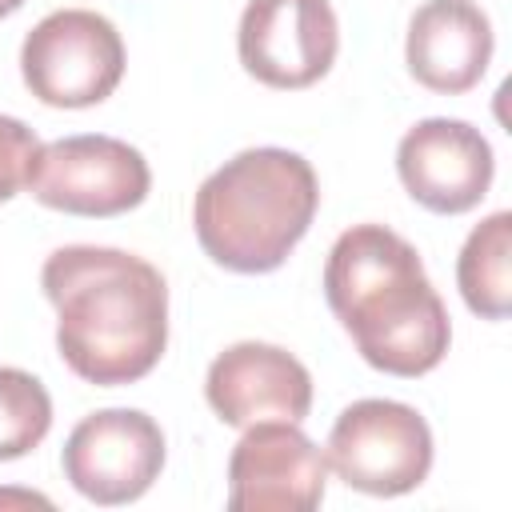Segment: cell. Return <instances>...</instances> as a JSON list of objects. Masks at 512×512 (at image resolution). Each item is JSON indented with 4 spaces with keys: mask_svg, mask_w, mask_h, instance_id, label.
<instances>
[{
    "mask_svg": "<svg viewBox=\"0 0 512 512\" xmlns=\"http://www.w3.org/2000/svg\"><path fill=\"white\" fill-rule=\"evenodd\" d=\"M396 172L420 208L436 216H460L488 196L496 156L484 132L468 120L428 116L400 136Z\"/></svg>",
    "mask_w": 512,
    "mask_h": 512,
    "instance_id": "10",
    "label": "cell"
},
{
    "mask_svg": "<svg viewBox=\"0 0 512 512\" xmlns=\"http://www.w3.org/2000/svg\"><path fill=\"white\" fill-rule=\"evenodd\" d=\"M324 460L356 492L404 496L432 472V428L412 404L368 396L336 416Z\"/></svg>",
    "mask_w": 512,
    "mask_h": 512,
    "instance_id": "5",
    "label": "cell"
},
{
    "mask_svg": "<svg viewBox=\"0 0 512 512\" xmlns=\"http://www.w3.org/2000/svg\"><path fill=\"white\" fill-rule=\"evenodd\" d=\"M204 396L228 428H248L260 420L300 424L312 408V376L288 348L240 340L208 364Z\"/></svg>",
    "mask_w": 512,
    "mask_h": 512,
    "instance_id": "11",
    "label": "cell"
},
{
    "mask_svg": "<svg viewBox=\"0 0 512 512\" xmlns=\"http://www.w3.org/2000/svg\"><path fill=\"white\" fill-rule=\"evenodd\" d=\"M340 24L328 0H248L236 52L248 76L268 88H308L336 64Z\"/></svg>",
    "mask_w": 512,
    "mask_h": 512,
    "instance_id": "8",
    "label": "cell"
},
{
    "mask_svg": "<svg viewBox=\"0 0 512 512\" xmlns=\"http://www.w3.org/2000/svg\"><path fill=\"white\" fill-rule=\"evenodd\" d=\"M324 296L376 372L412 380L448 356V308L420 252L384 224H352L336 236L324 264Z\"/></svg>",
    "mask_w": 512,
    "mask_h": 512,
    "instance_id": "2",
    "label": "cell"
},
{
    "mask_svg": "<svg viewBox=\"0 0 512 512\" xmlns=\"http://www.w3.org/2000/svg\"><path fill=\"white\" fill-rule=\"evenodd\" d=\"M12 504H24V508L40 504V508H52V500H48V496H36V492H16V488H0V508H12Z\"/></svg>",
    "mask_w": 512,
    "mask_h": 512,
    "instance_id": "16",
    "label": "cell"
},
{
    "mask_svg": "<svg viewBox=\"0 0 512 512\" xmlns=\"http://www.w3.org/2000/svg\"><path fill=\"white\" fill-rule=\"evenodd\" d=\"M52 428V396L24 368H0V460L28 456Z\"/></svg>",
    "mask_w": 512,
    "mask_h": 512,
    "instance_id": "14",
    "label": "cell"
},
{
    "mask_svg": "<svg viewBox=\"0 0 512 512\" xmlns=\"http://www.w3.org/2000/svg\"><path fill=\"white\" fill-rule=\"evenodd\" d=\"M492 20L472 0H424L408 20L404 60L416 84L440 96H460L480 84L492 64Z\"/></svg>",
    "mask_w": 512,
    "mask_h": 512,
    "instance_id": "12",
    "label": "cell"
},
{
    "mask_svg": "<svg viewBox=\"0 0 512 512\" xmlns=\"http://www.w3.org/2000/svg\"><path fill=\"white\" fill-rule=\"evenodd\" d=\"M20 4H24V0H0V16H12Z\"/></svg>",
    "mask_w": 512,
    "mask_h": 512,
    "instance_id": "17",
    "label": "cell"
},
{
    "mask_svg": "<svg viewBox=\"0 0 512 512\" xmlns=\"http://www.w3.org/2000/svg\"><path fill=\"white\" fill-rule=\"evenodd\" d=\"M324 484L328 460L292 420L248 424L228 456L232 512H312Z\"/></svg>",
    "mask_w": 512,
    "mask_h": 512,
    "instance_id": "9",
    "label": "cell"
},
{
    "mask_svg": "<svg viewBox=\"0 0 512 512\" xmlns=\"http://www.w3.org/2000/svg\"><path fill=\"white\" fill-rule=\"evenodd\" d=\"M456 284L464 304L480 320H504L512 304V212L484 216L456 260Z\"/></svg>",
    "mask_w": 512,
    "mask_h": 512,
    "instance_id": "13",
    "label": "cell"
},
{
    "mask_svg": "<svg viewBox=\"0 0 512 512\" xmlns=\"http://www.w3.org/2000/svg\"><path fill=\"white\" fill-rule=\"evenodd\" d=\"M44 208L68 216H120L144 204L152 188V168L140 148L116 136L84 132L40 144L28 184Z\"/></svg>",
    "mask_w": 512,
    "mask_h": 512,
    "instance_id": "6",
    "label": "cell"
},
{
    "mask_svg": "<svg viewBox=\"0 0 512 512\" xmlns=\"http://www.w3.org/2000/svg\"><path fill=\"white\" fill-rule=\"evenodd\" d=\"M124 64L128 56L116 24L92 8L48 12L20 44V76L48 108H92L108 100Z\"/></svg>",
    "mask_w": 512,
    "mask_h": 512,
    "instance_id": "4",
    "label": "cell"
},
{
    "mask_svg": "<svg viewBox=\"0 0 512 512\" xmlns=\"http://www.w3.org/2000/svg\"><path fill=\"white\" fill-rule=\"evenodd\" d=\"M60 464L84 500L104 508L132 504L164 468V432L140 408H100L68 432Z\"/></svg>",
    "mask_w": 512,
    "mask_h": 512,
    "instance_id": "7",
    "label": "cell"
},
{
    "mask_svg": "<svg viewBox=\"0 0 512 512\" xmlns=\"http://www.w3.org/2000/svg\"><path fill=\"white\" fill-rule=\"evenodd\" d=\"M56 352L88 384L144 380L168 348V284L156 264L104 244H64L40 268Z\"/></svg>",
    "mask_w": 512,
    "mask_h": 512,
    "instance_id": "1",
    "label": "cell"
},
{
    "mask_svg": "<svg viewBox=\"0 0 512 512\" xmlns=\"http://www.w3.org/2000/svg\"><path fill=\"white\" fill-rule=\"evenodd\" d=\"M36 152H40L36 132L24 120L0 112V204L12 200L28 184V168L36 160Z\"/></svg>",
    "mask_w": 512,
    "mask_h": 512,
    "instance_id": "15",
    "label": "cell"
},
{
    "mask_svg": "<svg viewBox=\"0 0 512 512\" xmlns=\"http://www.w3.org/2000/svg\"><path fill=\"white\" fill-rule=\"evenodd\" d=\"M320 208L312 164L288 148H244L224 160L192 200V228L212 264L260 276L276 272L304 240Z\"/></svg>",
    "mask_w": 512,
    "mask_h": 512,
    "instance_id": "3",
    "label": "cell"
}]
</instances>
